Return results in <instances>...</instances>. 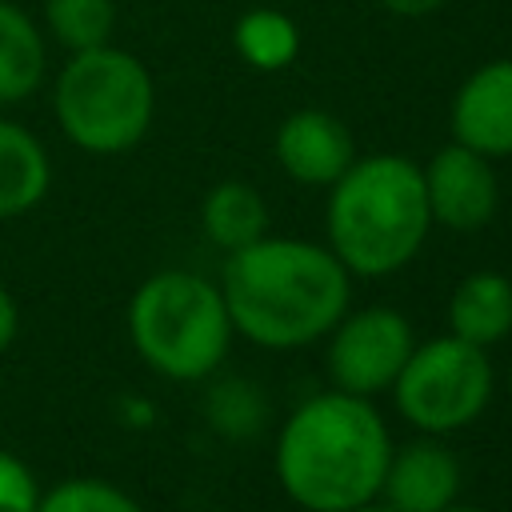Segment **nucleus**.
Listing matches in <instances>:
<instances>
[{
  "label": "nucleus",
  "mask_w": 512,
  "mask_h": 512,
  "mask_svg": "<svg viewBox=\"0 0 512 512\" xmlns=\"http://www.w3.org/2000/svg\"><path fill=\"white\" fill-rule=\"evenodd\" d=\"M220 296L232 332L260 348H304L348 312L352 272L328 244L260 236L224 260Z\"/></svg>",
  "instance_id": "nucleus-1"
},
{
  "label": "nucleus",
  "mask_w": 512,
  "mask_h": 512,
  "mask_svg": "<svg viewBox=\"0 0 512 512\" xmlns=\"http://www.w3.org/2000/svg\"><path fill=\"white\" fill-rule=\"evenodd\" d=\"M392 456L384 416L368 396L316 392L276 436V480L304 512H344L380 496Z\"/></svg>",
  "instance_id": "nucleus-2"
},
{
  "label": "nucleus",
  "mask_w": 512,
  "mask_h": 512,
  "mask_svg": "<svg viewBox=\"0 0 512 512\" xmlns=\"http://www.w3.org/2000/svg\"><path fill=\"white\" fill-rule=\"evenodd\" d=\"M428 228L424 176L408 156H356L328 192V248L352 276L400 272Z\"/></svg>",
  "instance_id": "nucleus-3"
},
{
  "label": "nucleus",
  "mask_w": 512,
  "mask_h": 512,
  "mask_svg": "<svg viewBox=\"0 0 512 512\" xmlns=\"http://www.w3.org/2000/svg\"><path fill=\"white\" fill-rule=\"evenodd\" d=\"M136 356L168 380L212 376L232 344V320L216 284L196 272H156L128 300Z\"/></svg>",
  "instance_id": "nucleus-4"
},
{
  "label": "nucleus",
  "mask_w": 512,
  "mask_h": 512,
  "mask_svg": "<svg viewBox=\"0 0 512 512\" xmlns=\"http://www.w3.org/2000/svg\"><path fill=\"white\" fill-rule=\"evenodd\" d=\"M60 132L92 156H116L144 140L156 116V84L144 60L124 48L100 44L68 52L52 84Z\"/></svg>",
  "instance_id": "nucleus-5"
},
{
  "label": "nucleus",
  "mask_w": 512,
  "mask_h": 512,
  "mask_svg": "<svg viewBox=\"0 0 512 512\" xmlns=\"http://www.w3.org/2000/svg\"><path fill=\"white\" fill-rule=\"evenodd\" d=\"M492 360L480 344H468L460 336H436L424 344H412L400 376L392 380L396 412L428 432L448 436L480 420V412L492 400Z\"/></svg>",
  "instance_id": "nucleus-6"
},
{
  "label": "nucleus",
  "mask_w": 512,
  "mask_h": 512,
  "mask_svg": "<svg viewBox=\"0 0 512 512\" xmlns=\"http://www.w3.org/2000/svg\"><path fill=\"white\" fill-rule=\"evenodd\" d=\"M412 324L404 312L372 304L344 312L328 332V376L332 388L352 396H380L400 376L412 352Z\"/></svg>",
  "instance_id": "nucleus-7"
},
{
  "label": "nucleus",
  "mask_w": 512,
  "mask_h": 512,
  "mask_svg": "<svg viewBox=\"0 0 512 512\" xmlns=\"http://www.w3.org/2000/svg\"><path fill=\"white\" fill-rule=\"evenodd\" d=\"M420 176L432 224H444L452 232H476L496 216L500 184L488 156L452 140L420 168Z\"/></svg>",
  "instance_id": "nucleus-8"
},
{
  "label": "nucleus",
  "mask_w": 512,
  "mask_h": 512,
  "mask_svg": "<svg viewBox=\"0 0 512 512\" xmlns=\"http://www.w3.org/2000/svg\"><path fill=\"white\" fill-rule=\"evenodd\" d=\"M452 140L500 160L512 156V60H488L452 96Z\"/></svg>",
  "instance_id": "nucleus-9"
},
{
  "label": "nucleus",
  "mask_w": 512,
  "mask_h": 512,
  "mask_svg": "<svg viewBox=\"0 0 512 512\" xmlns=\"http://www.w3.org/2000/svg\"><path fill=\"white\" fill-rule=\"evenodd\" d=\"M272 148H276V164L296 184H312V188H332L344 176V168L356 160L348 124L324 108H300L284 116Z\"/></svg>",
  "instance_id": "nucleus-10"
},
{
  "label": "nucleus",
  "mask_w": 512,
  "mask_h": 512,
  "mask_svg": "<svg viewBox=\"0 0 512 512\" xmlns=\"http://www.w3.org/2000/svg\"><path fill=\"white\" fill-rule=\"evenodd\" d=\"M460 492V460L436 436H416L392 448L380 496L392 512H444Z\"/></svg>",
  "instance_id": "nucleus-11"
},
{
  "label": "nucleus",
  "mask_w": 512,
  "mask_h": 512,
  "mask_svg": "<svg viewBox=\"0 0 512 512\" xmlns=\"http://www.w3.org/2000/svg\"><path fill=\"white\" fill-rule=\"evenodd\" d=\"M448 332L468 344H496L512 332V280L500 272H472L448 296Z\"/></svg>",
  "instance_id": "nucleus-12"
},
{
  "label": "nucleus",
  "mask_w": 512,
  "mask_h": 512,
  "mask_svg": "<svg viewBox=\"0 0 512 512\" xmlns=\"http://www.w3.org/2000/svg\"><path fill=\"white\" fill-rule=\"evenodd\" d=\"M52 184V160L44 144L16 120L0 116V220L32 212Z\"/></svg>",
  "instance_id": "nucleus-13"
},
{
  "label": "nucleus",
  "mask_w": 512,
  "mask_h": 512,
  "mask_svg": "<svg viewBox=\"0 0 512 512\" xmlns=\"http://www.w3.org/2000/svg\"><path fill=\"white\" fill-rule=\"evenodd\" d=\"M48 72V48L36 28V20L12 4L0 0V104L28 100Z\"/></svg>",
  "instance_id": "nucleus-14"
},
{
  "label": "nucleus",
  "mask_w": 512,
  "mask_h": 512,
  "mask_svg": "<svg viewBox=\"0 0 512 512\" xmlns=\"http://www.w3.org/2000/svg\"><path fill=\"white\" fill-rule=\"evenodd\" d=\"M200 224H204V236L224 248V252H236L252 240H260L268 232V204L264 196L244 184V180H224L216 184L204 204H200Z\"/></svg>",
  "instance_id": "nucleus-15"
},
{
  "label": "nucleus",
  "mask_w": 512,
  "mask_h": 512,
  "mask_svg": "<svg viewBox=\"0 0 512 512\" xmlns=\"http://www.w3.org/2000/svg\"><path fill=\"white\" fill-rule=\"evenodd\" d=\"M232 44L240 52L244 64H252L256 72H276L288 68L300 52V32L296 24L276 12V8H252L236 20L232 28Z\"/></svg>",
  "instance_id": "nucleus-16"
},
{
  "label": "nucleus",
  "mask_w": 512,
  "mask_h": 512,
  "mask_svg": "<svg viewBox=\"0 0 512 512\" xmlns=\"http://www.w3.org/2000/svg\"><path fill=\"white\" fill-rule=\"evenodd\" d=\"M44 24L68 52L112 44L116 0H44Z\"/></svg>",
  "instance_id": "nucleus-17"
},
{
  "label": "nucleus",
  "mask_w": 512,
  "mask_h": 512,
  "mask_svg": "<svg viewBox=\"0 0 512 512\" xmlns=\"http://www.w3.org/2000/svg\"><path fill=\"white\" fill-rule=\"evenodd\" d=\"M36 512H144L124 488L96 480V476H72L56 488L40 492Z\"/></svg>",
  "instance_id": "nucleus-18"
},
{
  "label": "nucleus",
  "mask_w": 512,
  "mask_h": 512,
  "mask_svg": "<svg viewBox=\"0 0 512 512\" xmlns=\"http://www.w3.org/2000/svg\"><path fill=\"white\" fill-rule=\"evenodd\" d=\"M208 416L220 432L228 436H248L252 428H260L264 420V400L248 388V380H228L224 388L212 392L208 400Z\"/></svg>",
  "instance_id": "nucleus-19"
},
{
  "label": "nucleus",
  "mask_w": 512,
  "mask_h": 512,
  "mask_svg": "<svg viewBox=\"0 0 512 512\" xmlns=\"http://www.w3.org/2000/svg\"><path fill=\"white\" fill-rule=\"evenodd\" d=\"M40 484L24 460L0 448V512H36Z\"/></svg>",
  "instance_id": "nucleus-20"
},
{
  "label": "nucleus",
  "mask_w": 512,
  "mask_h": 512,
  "mask_svg": "<svg viewBox=\"0 0 512 512\" xmlns=\"http://www.w3.org/2000/svg\"><path fill=\"white\" fill-rule=\"evenodd\" d=\"M16 332H20V312H16L12 292L0 284V352H8V348H12Z\"/></svg>",
  "instance_id": "nucleus-21"
},
{
  "label": "nucleus",
  "mask_w": 512,
  "mask_h": 512,
  "mask_svg": "<svg viewBox=\"0 0 512 512\" xmlns=\"http://www.w3.org/2000/svg\"><path fill=\"white\" fill-rule=\"evenodd\" d=\"M392 16H404V20H420V16H432L444 0H380Z\"/></svg>",
  "instance_id": "nucleus-22"
},
{
  "label": "nucleus",
  "mask_w": 512,
  "mask_h": 512,
  "mask_svg": "<svg viewBox=\"0 0 512 512\" xmlns=\"http://www.w3.org/2000/svg\"><path fill=\"white\" fill-rule=\"evenodd\" d=\"M344 512H392L388 504H376V500H368V504H356V508H344Z\"/></svg>",
  "instance_id": "nucleus-23"
},
{
  "label": "nucleus",
  "mask_w": 512,
  "mask_h": 512,
  "mask_svg": "<svg viewBox=\"0 0 512 512\" xmlns=\"http://www.w3.org/2000/svg\"><path fill=\"white\" fill-rule=\"evenodd\" d=\"M444 512H484V508H456V504H448Z\"/></svg>",
  "instance_id": "nucleus-24"
},
{
  "label": "nucleus",
  "mask_w": 512,
  "mask_h": 512,
  "mask_svg": "<svg viewBox=\"0 0 512 512\" xmlns=\"http://www.w3.org/2000/svg\"><path fill=\"white\" fill-rule=\"evenodd\" d=\"M508 388H512V368H508Z\"/></svg>",
  "instance_id": "nucleus-25"
}]
</instances>
